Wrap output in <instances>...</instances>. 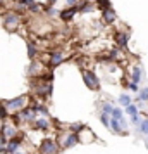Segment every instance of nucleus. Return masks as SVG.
Masks as SVG:
<instances>
[{
  "label": "nucleus",
  "instance_id": "f257e3e1",
  "mask_svg": "<svg viewBox=\"0 0 148 154\" xmlns=\"http://www.w3.org/2000/svg\"><path fill=\"white\" fill-rule=\"evenodd\" d=\"M28 102V97L26 95H19V97L16 99H10V100H5V102H2V104L7 107V111H17V109H22L24 107V104Z\"/></svg>",
  "mask_w": 148,
  "mask_h": 154
},
{
  "label": "nucleus",
  "instance_id": "f03ea898",
  "mask_svg": "<svg viewBox=\"0 0 148 154\" xmlns=\"http://www.w3.org/2000/svg\"><path fill=\"white\" fill-rule=\"evenodd\" d=\"M59 144L54 139H45L40 142V154H57Z\"/></svg>",
  "mask_w": 148,
  "mask_h": 154
},
{
  "label": "nucleus",
  "instance_id": "7ed1b4c3",
  "mask_svg": "<svg viewBox=\"0 0 148 154\" xmlns=\"http://www.w3.org/2000/svg\"><path fill=\"white\" fill-rule=\"evenodd\" d=\"M19 14L17 12H14V11H10V12H7V14L4 16V26L7 29H16L17 28V24H19Z\"/></svg>",
  "mask_w": 148,
  "mask_h": 154
},
{
  "label": "nucleus",
  "instance_id": "20e7f679",
  "mask_svg": "<svg viewBox=\"0 0 148 154\" xmlns=\"http://www.w3.org/2000/svg\"><path fill=\"white\" fill-rule=\"evenodd\" d=\"M83 80H85V83L88 88H91V90H100V82L97 75L91 73V71H85L83 73Z\"/></svg>",
  "mask_w": 148,
  "mask_h": 154
},
{
  "label": "nucleus",
  "instance_id": "39448f33",
  "mask_svg": "<svg viewBox=\"0 0 148 154\" xmlns=\"http://www.w3.org/2000/svg\"><path fill=\"white\" fill-rule=\"evenodd\" d=\"M76 144H79L78 133L69 132L67 135H64L62 139H60V147H64V149H71V147H74Z\"/></svg>",
  "mask_w": 148,
  "mask_h": 154
},
{
  "label": "nucleus",
  "instance_id": "423d86ee",
  "mask_svg": "<svg viewBox=\"0 0 148 154\" xmlns=\"http://www.w3.org/2000/svg\"><path fill=\"white\" fill-rule=\"evenodd\" d=\"M0 135H4L7 140H10V139H14L16 135H17V128H16V125L4 123V125L0 126Z\"/></svg>",
  "mask_w": 148,
  "mask_h": 154
},
{
  "label": "nucleus",
  "instance_id": "0eeeda50",
  "mask_svg": "<svg viewBox=\"0 0 148 154\" xmlns=\"http://www.w3.org/2000/svg\"><path fill=\"white\" fill-rule=\"evenodd\" d=\"M21 146H22V142H21V139H17V137L7 140V154H16L19 151Z\"/></svg>",
  "mask_w": 148,
  "mask_h": 154
},
{
  "label": "nucleus",
  "instance_id": "6e6552de",
  "mask_svg": "<svg viewBox=\"0 0 148 154\" xmlns=\"http://www.w3.org/2000/svg\"><path fill=\"white\" fill-rule=\"evenodd\" d=\"M33 125H35V128L36 130H40V132H48L50 123H48V119L47 118H36V121L33 123Z\"/></svg>",
  "mask_w": 148,
  "mask_h": 154
},
{
  "label": "nucleus",
  "instance_id": "1a4fd4ad",
  "mask_svg": "<svg viewBox=\"0 0 148 154\" xmlns=\"http://www.w3.org/2000/svg\"><path fill=\"white\" fill-rule=\"evenodd\" d=\"M78 12V7H69L65 9V11H62L60 12V19L62 21H72V17H74V14Z\"/></svg>",
  "mask_w": 148,
  "mask_h": 154
},
{
  "label": "nucleus",
  "instance_id": "9d476101",
  "mask_svg": "<svg viewBox=\"0 0 148 154\" xmlns=\"http://www.w3.org/2000/svg\"><path fill=\"white\" fill-rule=\"evenodd\" d=\"M115 40H117V45H119L120 49H124L127 45V40H129V33L127 31H120L115 35Z\"/></svg>",
  "mask_w": 148,
  "mask_h": 154
},
{
  "label": "nucleus",
  "instance_id": "9b49d317",
  "mask_svg": "<svg viewBox=\"0 0 148 154\" xmlns=\"http://www.w3.org/2000/svg\"><path fill=\"white\" fill-rule=\"evenodd\" d=\"M62 61H64V54L62 52H52V54H50V63L54 64V66L60 64Z\"/></svg>",
  "mask_w": 148,
  "mask_h": 154
},
{
  "label": "nucleus",
  "instance_id": "f8f14e48",
  "mask_svg": "<svg viewBox=\"0 0 148 154\" xmlns=\"http://www.w3.org/2000/svg\"><path fill=\"white\" fill-rule=\"evenodd\" d=\"M103 21L109 23V24L115 21V12H114L112 9H105V11H103Z\"/></svg>",
  "mask_w": 148,
  "mask_h": 154
},
{
  "label": "nucleus",
  "instance_id": "ddd939ff",
  "mask_svg": "<svg viewBox=\"0 0 148 154\" xmlns=\"http://www.w3.org/2000/svg\"><path fill=\"white\" fill-rule=\"evenodd\" d=\"M110 130H112L114 133H126L124 130H122L120 123L117 121V119H114V118H110Z\"/></svg>",
  "mask_w": 148,
  "mask_h": 154
},
{
  "label": "nucleus",
  "instance_id": "4468645a",
  "mask_svg": "<svg viewBox=\"0 0 148 154\" xmlns=\"http://www.w3.org/2000/svg\"><path fill=\"white\" fill-rule=\"evenodd\" d=\"M110 118L117 119V121L126 119V118H124V112H122V109H119V107H114V111H112V114H110Z\"/></svg>",
  "mask_w": 148,
  "mask_h": 154
},
{
  "label": "nucleus",
  "instance_id": "2eb2a0df",
  "mask_svg": "<svg viewBox=\"0 0 148 154\" xmlns=\"http://www.w3.org/2000/svg\"><path fill=\"white\" fill-rule=\"evenodd\" d=\"M140 80H141V68H138V66H136V68H133V75H131V82H133V83H138Z\"/></svg>",
  "mask_w": 148,
  "mask_h": 154
},
{
  "label": "nucleus",
  "instance_id": "dca6fc26",
  "mask_svg": "<svg viewBox=\"0 0 148 154\" xmlns=\"http://www.w3.org/2000/svg\"><path fill=\"white\" fill-rule=\"evenodd\" d=\"M93 9H95V5H93L91 2H85V4H81L78 7V11L79 12H91Z\"/></svg>",
  "mask_w": 148,
  "mask_h": 154
},
{
  "label": "nucleus",
  "instance_id": "f3484780",
  "mask_svg": "<svg viewBox=\"0 0 148 154\" xmlns=\"http://www.w3.org/2000/svg\"><path fill=\"white\" fill-rule=\"evenodd\" d=\"M119 104H120V106H124V107H127V106L133 104V100H131V97H129L127 94H122V95L119 97Z\"/></svg>",
  "mask_w": 148,
  "mask_h": 154
},
{
  "label": "nucleus",
  "instance_id": "a211bd4d",
  "mask_svg": "<svg viewBox=\"0 0 148 154\" xmlns=\"http://www.w3.org/2000/svg\"><path fill=\"white\" fill-rule=\"evenodd\" d=\"M100 121H102V125L105 126V128H110V118H109V114L100 112Z\"/></svg>",
  "mask_w": 148,
  "mask_h": 154
},
{
  "label": "nucleus",
  "instance_id": "6ab92c4d",
  "mask_svg": "<svg viewBox=\"0 0 148 154\" xmlns=\"http://www.w3.org/2000/svg\"><path fill=\"white\" fill-rule=\"evenodd\" d=\"M0 154H7V139L0 135Z\"/></svg>",
  "mask_w": 148,
  "mask_h": 154
},
{
  "label": "nucleus",
  "instance_id": "aec40b11",
  "mask_svg": "<svg viewBox=\"0 0 148 154\" xmlns=\"http://www.w3.org/2000/svg\"><path fill=\"white\" fill-rule=\"evenodd\" d=\"M138 130H140V133H143V135H148V118L141 121L140 126H138Z\"/></svg>",
  "mask_w": 148,
  "mask_h": 154
},
{
  "label": "nucleus",
  "instance_id": "412c9836",
  "mask_svg": "<svg viewBox=\"0 0 148 154\" xmlns=\"http://www.w3.org/2000/svg\"><path fill=\"white\" fill-rule=\"evenodd\" d=\"M9 116H10V112L7 111V107H5L4 104H0V119H2V121H5Z\"/></svg>",
  "mask_w": 148,
  "mask_h": 154
},
{
  "label": "nucleus",
  "instance_id": "4be33fe9",
  "mask_svg": "<svg viewBox=\"0 0 148 154\" xmlns=\"http://www.w3.org/2000/svg\"><path fill=\"white\" fill-rule=\"evenodd\" d=\"M112 111H114V106L110 104V102H103V104H102V112H105V114H109V116H110V114H112Z\"/></svg>",
  "mask_w": 148,
  "mask_h": 154
},
{
  "label": "nucleus",
  "instance_id": "5701e85b",
  "mask_svg": "<svg viewBox=\"0 0 148 154\" xmlns=\"http://www.w3.org/2000/svg\"><path fill=\"white\" fill-rule=\"evenodd\" d=\"M138 100H140V102H145V100H148V88H143V90H140V94H138Z\"/></svg>",
  "mask_w": 148,
  "mask_h": 154
},
{
  "label": "nucleus",
  "instance_id": "b1692460",
  "mask_svg": "<svg viewBox=\"0 0 148 154\" xmlns=\"http://www.w3.org/2000/svg\"><path fill=\"white\" fill-rule=\"evenodd\" d=\"M126 112L129 114V116H131V118H133V116H136V114H138V107H136L134 104L127 106V107H126Z\"/></svg>",
  "mask_w": 148,
  "mask_h": 154
},
{
  "label": "nucleus",
  "instance_id": "393cba45",
  "mask_svg": "<svg viewBox=\"0 0 148 154\" xmlns=\"http://www.w3.org/2000/svg\"><path fill=\"white\" fill-rule=\"evenodd\" d=\"M35 56H36V47L33 45V43H28V57L33 59Z\"/></svg>",
  "mask_w": 148,
  "mask_h": 154
},
{
  "label": "nucleus",
  "instance_id": "a878e982",
  "mask_svg": "<svg viewBox=\"0 0 148 154\" xmlns=\"http://www.w3.org/2000/svg\"><path fill=\"white\" fill-rule=\"evenodd\" d=\"M83 128H85V125H83V123H74V125H71V130H72V133H79Z\"/></svg>",
  "mask_w": 148,
  "mask_h": 154
},
{
  "label": "nucleus",
  "instance_id": "bb28decb",
  "mask_svg": "<svg viewBox=\"0 0 148 154\" xmlns=\"http://www.w3.org/2000/svg\"><path fill=\"white\" fill-rule=\"evenodd\" d=\"M19 4H21L22 7H28V9H31V7H33V5L36 4V2H35V0H21Z\"/></svg>",
  "mask_w": 148,
  "mask_h": 154
},
{
  "label": "nucleus",
  "instance_id": "cd10ccee",
  "mask_svg": "<svg viewBox=\"0 0 148 154\" xmlns=\"http://www.w3.org/2000/svg\"><path fill=\"white\" fill-rule=\"evenodd\" d=\"M141 121H143V119L140 118V114H136V116H133V118H131V123H133V125H138V126H140Z\"/></svg>",
  "mask_w": 148,
  "mask_h": 154
},
{
  "label": "nucleus",
  "instance_id": "c85d7f7f",
  "mask_svg": "<svg viewBox=\"0 0 148 154\" xmlns=\"http://www.w3.org/2000/svg\"><path fill=\"white\" fill-rule=\"evenodd\" d=\"M127 87H129V90H131V92H140V88H138V83H133V82H131Z\"/></svg>",
  "mask_w": 148,
  "mask_h": 154
},
{
  "label": "nucleus",
  "instance_id": "c756f323",
  "mask_svg": "<svg viewBox=\"0 0 148 154\" xmlns=\"http://www.w3.org/2000/svg\"><path fill=\"white\" fill-rule=\"evenodd\" d=\"M47 12H48L50 16H55V14H57L55 9H54V7H48V5H47Z\"/></svg>",
  "mask_w": 148,
  "mask_h": 154
},
{
  "label": "nucleus",
  "instance_id": "7c9ffc66",
  "mask_svg": "<svg viewBox=\"0 0 148 154\" xmlns=\"http://www.w3.org/2000/svg\"><path fill=\"white\" fill-rule=\"evenodd\" d=\"M67 4H69L71 7H74V4H76V0H67Z\"/></svg>",
  "mask_w": 148,
  "mask_h": 154
},
{
  "label": "nucleus",
  "instance_id": "2f4dec72",
  "mask_svg": "<svg viewBox=\"0 0 148 154\" xmlns=\"http://www.w3.org/2000/svg\"><path fill=\"white\" fill-rule=\"evenodd\" d=\"M16 154H24V152H16Z\"/></svg>",
  "mask_w": 148,
  "mask_h": 154
},
{
  "label": "nucleus",
  "instance_id": "473e14b6",
  "mask_svg": "<svg viewBox=\"0 0 148 154\" xmlns=\"http://www.w3.org/2000/svg\"><path fill=\"white\" fill-rule=\"evenodd\" d=\"M0 4H2V0H0Z\"/></svg>",
  "mask_w": 148,
  "mask_h": 154
},
{
  "label": "nucleus",
  "instance_id": "72a5a7b5",
  "mask_svg": "<svg viewBox=\"0 0 148 154\" xmlns=\"http://www.w3.org/2000/svg\"><path fill=\"white\" fill-rule=\"evenodd\" d=\"M147 139H148V135H147Z\"/></svg>",
  "mask_w": 148,
  "mask_h": 154
}]
</instances>
